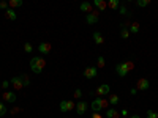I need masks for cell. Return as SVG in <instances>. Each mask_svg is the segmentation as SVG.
<instances>
[{
  "label": "cell",
  "mask_w": 158,
  "mask_h": 118,
  "mask_svg": "<svg viewBox=\"0 0 158 118\" xmlns=\"http://www.w3.org/2000/svg\"><path fill=\"white\" fill-rule=\"evenodd\" d=\"M133 68H134V63L131 60H127V61H120V63L115 65V71H117V74L120 76V77H125Z\"/></svg>",
  "instance_id": "6da1fadb"
},
{
  "label": "cell",
  "mask_w": 158,
  "mask_h": 118,
  "mask_svg": "<svg viewBox=\"0 0 158 118\" xmlns=\"http://www.w3.org/2000/svg\"><path fill=\"white\" fill-rule=\"evenodd\" d=\"M44 66H46V60L43 57H33L30 60V69L35 74H41V73H43Z\"/></svg>",
  "instance_id": "7a4b0ae2"
},
{
  "label": "cell",
  "mask_w": 158,
  "mask_h": 118,
  "mask_svg": "<svg viewBox=\"0 0 158 118\" xmlns=\"http://www.w3.org/2000/svg\"><path fill=\"white\" fill-rule=\"evenodd\" d=\"M109 106V101L108 99H103V98H97L92 101V110L93 112H101V110H106Z\"/></svg>",
  "instance_id": "3957f363"
},
{
  "label": "cell",
  "mask_w": 158,
  "mask_h": 118,
  "mask_svg": "<svg viewBox=\"0 0 158 118\" xmlns=\"http://www.w3.org/2000/svg\"><path fill=\"white\" fill-rule=\"evenodd\" d=\"M60 112H71V110H74L76 109V102L74 101H71V99H65V101H62L60 102Z\"/></svg>",
  "instance_id": "277c9868"
},
{
  "label": "cell",
  "mask_w": 158,
  "mask_h": 118,
  "mask_svg": "<svg viewBox=\"0 0 158 118\" xmlns=\"http://www.w3.org/2000/svg\"><path fill=\"white\" fill-rule=\"evenodd\" d=\"M98 76V68L97 66H87L84 69V77L85 79H95Z\"/></svg>",
  "instance_id": "5b68a950"
},
{
  "label": "cell",
  "mask_w": 158,
  "mask_h": 118,
  "mask_svg": "<svg viewBox=\"0 0 158 118\" xmlns=\"http://www.w3.org/2000/svg\"><path fill=\"white\" fill-rule=\"evenodd\" d=\"M109 93H111V87H109L108 84L98 85V88H97V96L98 98H105V96H108Z\"/></svg>",
  "instance_id": "8992f818"
},
{
  "label": "cell",
  "mask_w": 158,
  "mask_h": 118,
  "mask_svg": "<svg viewBox=\"0 0 158 118\" xmlns=\"http://www.w3.org/2000/svg\"><path fill=\"white\" fill-rule=\"evenodd\" d=\"M85 20H87V24H89V25L97 24V22H98V10H93V11H90V13H87Z\"/></svg>",
  "instance_id": "52a82bcc"
},
{
  "label": "cell",
  "mask_w": 158,
  "mask_h": 118,
  "mask_svg": "<svg viewBox=\"0 0 158 118\" xmlns=\"http://www.w3.org/2000/svg\"><path fill=\"white\" fill-rule=\"evenodd\" d=\"M10 84L13 85V88L16 90H22L24 88V84H22V79H21V76H15V77H11V80H10Z\"/></svg>",
  "instance_id": "ba28073f"
},
{
  "label": "cell",
  "mask_w": 158,
  "mask_h": 118,
  "mask_svg": "<svg viewBox=\"0 0 158 118\" xmlns=\"http://www.w3.org/2000/svg\"><path fill=\"white\" fill-rule=\"evenodd\" d=\"M51 51H52V46H51L49 43H40V46H38V52H40L41 55L51 54Z\"/></svg>",
  "instance_id": "9c48e42d"
},
{
  "label": "cell",
  "mask_w": 158,
  "mask_h": 118,
  "mask_svg": "<svg viewBox=\"0 0 158 118\" xmlns=\"http://www.w3.org/2000/svg\"><path fill=\"white\" fill-rule=\"evenodd\" d=\"M87 109H89V104L85 101H78L76 102V112H78V115H84L87 112Z\"/></svg>",
  "instance_id": "30bf717a"
},
{
  "label": "cell",
  "mask_w": 158,
  "mask_h": 118,
  "mask_svg": "<svg viewBox=\"0 0 158 118\" xmlns=\"http://www.w3.org/2000/svg\"><path fill=\"white\" fill-rule=\"evenodd\" d=\"M150 87V82L147 79H139L138 80V84H136V88H138V92L141 90V92H146V90H149Z\"/></svg>",
  "instance_id": "8fae6325"
},
{
  "label": "cell",
  "mask_w": 158,
  "mask_h": 118,
  "mask_svg": "<svg viewBox=\"0 0 158 118\" xmlns=\"http://www.w3.org/2000/svg\"><path fill=\"white\" fill-rule=\"evenodd\" d=\"M3 101L15 102L16 101V92H3Z\"/></svg>",
  "instance_id": "7c38bea8"
},
{
  "label": "cell",
  "mask_w": 158,
  "mask_h": 118,
  "mask_svg": "<svg viewBox=\"0 0 158 118\" xmlns=\"http://www.w3.org/2000/svg\"><path fill=\"white\" fill-rule=\"evenodd\" d=\"M105 116H106V118H120V116H119V110H117V109H114V107L106 109Z\"/></svg>",
  "instance_id": "4fadbf2b"
},
{
  "label": "cell",
  "mask_w": 158,
  "mask_h": 118,
  "mask_svg": "<svg viewBox=\"0 0 158 118\" xmlns=\"http://www.w3.org/2000/svg\"><path fill=\"white\" fill-rule=\"evenodd\" d=\"M5 17L8 19V20H16V19H18L16 10H13V8H8V10H5Z\"/></svg>",
  "instance_id": "5bb4252c"
},
{
  "label": "cell",
  "mask_w": 158,
  "mask_h": 118,
  "mask_svg": "<svg viewBox=\"0 0 158 118\" xmlns=\"http://www.w3.org/2000/svg\"><path fill=\"white\" fill-rule=\"evenodd\" d=\"M93 5L98 8V11H105L108 8V2H106V0H93Z\"/></svg>",
  "instance_id": "9a60e30c"
},
{
  "label": "cell",
  "mask_w": 158,
  "mask_h": 118,
  "mask_svg": "<svg viewBox=\"0 0 158 118\" xmlns=\"http://www.w3.org/2000/svg\"><path fill=\"white\" fill-rule=\"evenodd\" d=\"M93 41H95V44H98V46L105 44V38H103V35L100 32H95L93 33Z\"/></svg>",
  "instance_id": "2e32d148"
},
{
  "label": "cell",
  "mask_w": 158,
  "mask_h": 118,
  "mask_svg": "<svg viewBox=\"0 0 158 118\" xmlns=\"http://www.w3.org/2000/svg\"><path fill=\"white\" fill-rule=\"evenodd\" d=\"M79 10H81V11H84V13H90V11H93V10H92V3H90V2H82V3L79 5Z\"/></svg>",
  "instance_id": "e0dca14e"
},
{
  "label": "cell",
  "mask_w": 158,
  "mask_h": 118,
  "mask_svg": "<svg viewBox=\"0 0 158 118\" xmlns=\"http://www.w3.org/2000/svg\"><path fill=\"white\" fill-rule=\"evenodd\" d=\"M130 33H131V35H136V33H138L139 30H141V25H139V22H131V24H130Z\"/></svg>",
  "instance_id": "ac0fdd59"
},
{
  "label": "cell",
  "mask_w": 158,
  "mask_h": 118,
  "mask_svg": "<svg viewBox=\"0 0 158 118\" xmlns=\"http://www.w3.org/2000/svg\"><path fill=\"white\" fill-rule=\"evenodd\" d=\"M6 2L10 3V8H13V10H16V8H19V6H22V0H6Z\"/></svg>",
  "instance_id": "d6986e66"
},
{
  "label": "cell",
  "mask_w": 158,
  "mask_h": 118,
  "mask_svg": "<svg viewBox=\"0 0 158 118\" xmlns=\"http://www.w3.org/2000/svg\"><path fill=\"white\" fill-rule=\"evenodd\" d=\"M108 6H109V8H112V10H117L120 6V2H119V0H108Z\"/></svg>",
  "instance_id": "ffe728a7"
},
{
  "label": "cell",
  "mask_w": 158,
  "mask_h": 118,
  "mask_svg": "<svg viewBox=\"0 0 158 118\" xmlns=\"http://www.w3.org/2000/svg\"><path fill=\"white\" fill-rule=\"evenodd\" d=\"M119 13H120V14H123V16H128V17L131 16V13H130L128 8H127V6H123V5L119 6Z\"/></svg>",
  "instance_id": "44dd1931"
},
{
  "label": "cell",
  "mask_w": 158,
  "mask_h": 118,
  "mask_svg": "<svg viewBox=\"0 0 158 118\" xmlns=\"http://www.w3.org/2000/svg\"><path fill=\"white\" fill-rule=\"evenodd\" d=\"M109 104H111V106H115V104H117L119 101H120V98H119V96L117 95H111V96H109Z\"/></svg>",
  "instance_id": "7402d4cb"
},
{
  "label": "cell",
  "mask_w": 158,
  "mask_h": 118,
  "mask_svg": "<svg viewBox=\"0 0 158 118\" xmlns=\"http://www.w3.org/2000/svg\"><path fill=\"white\" fill-rule=\"evenodd\" d=\"M150 2H152V0H136V3H138V6H141V8H146V6H149Z\"/></svg>",
  "instance_id": "603a6c76"
},
{
  "label": "cell",
  "mask_w": 158,
  "mask_h": 118,
  "mask_svg": "<svg viewBox=\"0 0 158 118\" xmlns=\"http://www.w3.org/2000/svg\"><path fill=\"white\" fill-rule=\"evenodd\" d=\"M21 79H22L24 87H29L30 85V79H29V76H27V74H21Z\"/></svg>",
  "instance_id": "cb8c5ba5"
},
{
  "label": "cell",
  "mask_w": 158,
  "mask_h": 118,
  "mask_svg": "<svg viewBox=\"0 0 158 118\" xmlns=\"http://www.w3.org/2000/svg\"><path fill=\"white\" fill-rule=\"evenodd\" d=\"M130 35H131V33H130L128 29H122V30H120V36H122L123 39H128V38H130Z\"/></svg>",
  "instance_id": "d4e9b609"
},
{
  "label": "cell",
  "mask_w": 158,
  "mask_h": 118,
  "mask_svg": "<svg viewBox=\"0 0 158 118\" xmlns=\"http://www.w3.org/2000/svg\"><path fill=\"white\" fill-rule=\"evenodd\" d=\"M106 61H105V57H98L97 58V68H105Z\"/></svg>",
  "instance_id": "484cf974"
},
{
  "label": "cell",
  "mask_w": 158,
  "mask_h": 118,
  "mask_svg": "<svg viewBox=\"0 0 158 118\" xmlns=\"http://www.w3.org/2000/svg\"><path fill=\"white\" fill-rule=\"evenodd\" d=\"M6 112H8V109L5 107V104H3V102H0V116H3Z\"/></svg>",
  "instance_id": "4316f807"
},
{
  "label": "cell",
  "mask_w": 158,
  "mask_h": 118,
  "mask_svg": "<svg viewBox=\"0 0 158 118\" xmlns=\"http://www.w3.org/2000/svg\"><path fill=\"white\" fill-rule=\"evenodd\" d=\"M10 8V3L6 2V0H2V2H0V10H8Z\"/></svg>",
  "instance_id": "83f0119b"
},
{
  "label": "cell",
  "mask_w": 158,
  "mask_h": 118,
  "mask_svg": "<svg viewBox=\"0 0 158 118\" xmlns=\"http://www.w3.org/2000/svg\"><path fill=\"white\" fill-rule=\"evenodd\" d=\"M33 51V47H32V44L30 43H25L24 44V52H27V54H30Z\"/></svg>",
  "instance_id": "f1b7e54d"
},
{
  "label": "cell",
  "mask_w": 158,
  "mask_h": 118,
  "mask_svg": "<svg viewBox=\"0 0 158 118\" xmlns=\"http://www.w3.org/2000/svg\"><path fill=\"white\" fill-rule=\"evenodd\" d=\"M147 118H158V113L155 110H147Z\"/></svg>",
  "instance_id": "f546056e"
},
{
  "label": "cell",
  "mask_w": 158,
  "mask_h": 118,
  "mask_svg": "<svg viewBox=\"0 0 158 118\" xmlns=\"http://www.w3.org/2000/svg\"><path fill=\"white\" fill-rule=\"evenodd\" d=\"M81 96H82V92H81V90L78 88V90H74V93H73V98H76V99H79L81 98Z\"/></svg>",
  "instance_id": "4dcf8cb0"
},
{
  "label": "cell",
  "mask_w": 158,
  "mask_h": 118,
  "mask_svg": "<svg viewBox=\"0 0 158 118\" xmlns=\"http://www.w3.org/2000/svg\"><path fill=\"white\" fill-rule=\"evenodd\" d=\"M10 85H11V84H10V80H3V82H2V85H0V87H2L3 90H6V88H8Z\"/></svg>",
  "instance_id": "1f68e13d"
},
{
  "label": "cell",
  "mask_w": 158,
  "mask_h": 118,
  "mask_svg": "<svg viewBox=\"0 0 158 118\" xmlns=\"http://www.w3.org/2000/svg\"><path fill=\"white\" fill-rule=\"evenodd\" d=\"M19 112H21V109H19V107H13V109L10 110V113H11V115H16V113H19Z\"/></svg>",
  "instance_id": "d6a6232c"
},
{
  "label": "cell",
  "mask_w": 158,
  "mask_h": 118,
  "mask_svg": "<svg viewBox=\"0 0 158 118\" xmlns=\"http://www.w3.org/2000/svg\"><path fill=\"white\" fill-rule=\"evenodd\" d=\"M130 24H131V22H122L120 24V29H130Z\"/></svg>",
  "instance_id": "836d02e7"
},
{
  "label": "cell",
  "mask_w": 158,
  "mask_h": 118,
  "mask_svg": "<svg viewBox=\"0 0 158 118\" xmlns=\"http://www.w3.org/2000/svg\"><path fill=\"white\" fill-rule=\"evenodd\" d=\"M92 118H103V115H101L100 112H93V115H92Z\"/></svg>",
  "instance_id": "e575fe53"
},
{
  "label": "cell",
  "mask_w": 158,
  "mask_h": 118,
  "mask_svg": "<svg viewBox=\"0 0 158 118\" xmlns=\"http://www.w3.org/2000/svg\"><path fill=\"white\" fill-rule=\"evenodd\" d=\"M130 93H131V95H136V93H138V88H131V90H130Z\"/></svg>",
  "instance_id": "d590c367"
},
{
  "label": "cell",
  "mask_w": 158,
  "mask_h": 118,
  "mask_svg": "<svg viewBox=\"0 0 158 118\" xmlns=\"http://www.w3.org/2000/svg\"><path fill=\"white\" fill-rule=\"evenodd\" d=\"M120 113H122L123 116H128V110H127V109H123V110H122V112H120Z\"/></svg>",
  "instance_id": "8d00e7d4"
},
{
  "label": "cell",
  "mask_w": 158,
  "mask_h": 118,
  "mask_svg": "<svg viewBox=\"0 0 158 118\" xmlns=\"http://www.w3.org/2000/svg\"><path fill=\"white\" fill-rule=\"evenodd\" d=\"M130 118H141V116H139V115H131Z\"/></svg>",
  "instance_id": "74e56055"
},
{
  "label": "cell",
  "mask_w": 158,
  "mask_h": 118,
  "mask_svg": "<svg viewBox=\"0 0 158 118\" xmlns=\"http://www.w3.org/2000/svg\"><path fill=\"white\" fill-rule=\"evenodd\" d=\"M127 2H133V0H127Z\"/></svg>",
  "instance_id": "f35d334b"
}]
</instances>
